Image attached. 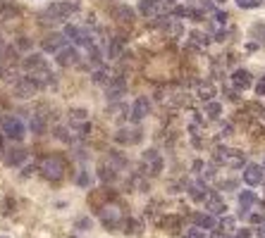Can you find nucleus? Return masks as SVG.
I'll return each instance as SVG.
<instances>
[{"instance_id": "nucleus-1", "label": "nucleus", "mask_w": 265, "mask_h": 238, "mask_svg": "<svg viewBox=\"0 0 265 238\" xmlns=\"http://www.w3.org/2000/svg\"><path fill=\"white\" fill-rule=\"evenodd\" d=\"M79 10V0H62V2H53L41 12V22L43 24H57L65 22L69 14H74Z\"/></svg>"}, {"instance_id": "nucleus-2", "label": "nucleus", "mask_w": 265, "mask_h": 238, "mask_svg": "<svg viewBox=\"0 0 265 238\" xmlns=\"http://www.w3.org/2000/svg\"><path fill=\"white\" fill-rule=\"evenodd\" d=\"M38 172L43 174V179H48V181H60V179L65 176V162H62V157H57V155H48V157L41 160Z\"/></svg>"}, {"instance_id": "nucleus-3", "label": "nucleus", "mask_w": 265, "mask_h": 238, "mask_svg": "<svg viewBox=\"0 0 265 238\" xmlns=\"http://www.w3.org/2000/svg\"><path fill=\"white\" fill-rule=\"evenodd\" d=\"M213 160H215V164L239 169V167H244V152L234 150V148H222V145H218L215 152H213Z\"/></svg>"}, {"instance_id": "nucleus-4", "label": "nucleus", "mask_w": 265, "mask_h": 238, "mask_svg": "<svg viewBox=\"0 0 265 238\" xmlns=\"http://www.w3.org/2000/svg\"><path fill=\"white\" fill-rule=\"evenodd\" d=\"M0 129L12 141H22L24 136H26V126H24V121L17 115H5V117L0 119Z\"/></svg>"}, {"instance_id": "nucleus-5", "label": "nucleus", "mask_w": 265, "mask_h": 238, "mask_svg": "<svg viewBox=\"0 0 265 238\" xmlns=\"http://www.w3.org/2000/svg\"><path fill=\"white\" fill-rule=\"evenodd\" d=\"M65 36L72 38L77 45H86V48H93V33L84 29V26H74V24H67L65 26Z\"/></svg>"}, {"instance_id": "nucleus-6", "label": "nucleus", "mask_w": 265, "mask_h": 238, "mask_svg": "<svg viewBox=\"0 0 265 238\" xmlns=\"http://www.w3.org/2000/svg\"><path fill=\"white\" fill-rule=\"evenodd\" d=\"M144 138V131L139 126H122L117 133H115V141L122 143V145H136Z\"/></svg>"}, {"instance_id": "nucleus-7", "label": "nucleus", "mask_w": 265, "mask_h": 238, "mask_svg": "<svg viewBox=\"0 0 265 238\" xmlns=\"http://www.w3.org/2000/svg\"><path fill=\"white\" fill-rule=\"evenodd\" d=\"M141 164H144V174L148 176H155V174L163 172V157L158 155V150H146L144 157H141Z\"/></svg>"}, {"instance_id": "nucleus-8", "label": "nucleus", "mask_w": 265, "mask_h": 238, "mask_svg": "<svg viewBox=\"0 0 265 238\" xmlns=\"http://www.w3.org/2000/svg\"><path fill=\"white\" fill-rule=\"evenodd\" d=\"M67 36L65 33H48L43 41H41V48L45 53H60L62 48H67Z\"/></svg>"}, {"instance_id": "nucleus-9", "label": "nucleus", "mask_w": 265, "mask_h": 238, "mask_svg": "<svg viewBox=\"0 0 265 238\" xmlns=\"http://www.w3.org/2000/svg\"><path fill=\"white\" fill-rule=\"evenodd\" d=\"M155 24L163 29V33H165L167 38H177V36H182V24L175 22L172 17H165V14H163V17H158V19H155Z\"/></svg>"}, {"instance_id": "nucleus-10", "label": "nucleus", "mask_w": 265, "mask_h": 238, "mask_svg": "<svg viewBox=\"0 0 265 238\" xmlns=\"http://www.w3.org/2000/svg\"><path fill=\"white\" fill-rule=\"evenodd\" d=\"M124 91H127V81H124V76H112L110 84H108V100L115 103V100H120L124 96Z\"/></svg>"}, {"instance_id": "nucleus-11", "label": "nucleus", "mask_w": 265, "mask_h": 238, "mask_svg": "<svg viewBox=\"0 0 265 238\" xmlns=\"http://www.w3.org/2000/svg\"><path fill=\"white\" fill-rule=\"evenodd\" d=\"M55 60L60 67H77L79 65V50L72 48V45H67V48H62V50L57 53Z\"/></svg>"}, {"instance_id": "nucleus-12", "label": "nucleus", "mask_w": 265, "mask_h": 238, "mask_svg": "<svg viewBox=\"0 0 265 238\" xmlns=\"http://www.w3.org/2000/svg\"><path fill=\"white\" fill-rule=\"evenodd\" d=\"M36 91H38V86L33 84L29 76H22V79L14 81V96L17 98H31Z\"/></svg>"}, {"instance_id": "nucleus-13", "label": "nucleus", "mask_w": 265, "mask_h": 238, "mask_svg": "<svg viewBox=\"0 0 265 238\" xmlns=\"http://www.w3.org/2000/svg\"><path fill=\"white\" fill-rule=\"evenodd\" d=\"M148 112H151V100L146 96L136 98L132 105V121H141V119L148 117Z\"/></svg>"}, {"instance_id": "nucleus-14", "label": "nucleus", "mask_w": 265, "mask_h": 238, "mask_svg": "<svg viewBox=\"0 0 265 238\" xmlns=\"http://www.w3.org/2000/svg\"><path fill=\"white\" fill-rule=\"evenodd\" d=\"M263 167H261V164H246V167H244V181H246V184L249 186H258V184H263Z\"/></svg>"}, {"instance_id": "nucleus-15", "label": "nucleus", "mask_w": 265, "mask_h": 238, "mask_svg": "<svg viewBox=\"0 0 265 238\" xmlns=\"http://www.w3.org/2000/svg\"><path fill=\"white\" fill-rule=\"evenodd\" d=\"M191 222H194L196 229H201V231H215V229H218L215 217L208 215V212H194V215H191Z\"/></svg>"}, {"instance_id": "nucleus-16", "label": "nucleus", "mask_w": 265, "mask_h": 238, "mask_svg": "<svg viewBox=\"0 0 265 238\" xmlns=\"http://www.w3.org/2000/svg\"><path fill=\"white\" fill-rule=\"evenodd\" d=\"M115 176H117V167L112 164V157L108 155V157L98 164V179L103 184H108V181H115Z\"/></svg>"}, {"instance_id": "nucleus-17", "label": "nucleus", "mask_w": 265, "mask_h": 238, "mask_svg": "<svg viewBox=\"0 0 265 238\" xmlns=\"http://www.w3.org/2000/svg\"><path fill=\"white\" fill-rule=\"evenodd\" d=\"M26 157H29V152L24 150V148H10V150H5V155H2V160H5L7 167H19Z\"/></svg>"}, {"instance_id": "nucleus-18", "label": "nucleus", "mask_w": 265, "mask_h": 238, "mask_svg": "<svg viewBox=\"0 0 265 238\" xmlns=\"http://www.w3.org/2000/svg\"><path fill=\"white\" fill-rule=\"evenodd\" d=\"M120 210H117V207L115 205H105L103 207V210H100V219H103V224H105V227H108V231H110V229H115L117 227V222H120Z\"/></svg>"}, {"instance_id": "nucleus-19", "label": "nucleus", "mask_w": 265, "mask_h": 238, "mask_svg": "<svg viewBox=\"0 0 265 238\" xmlns=\"http://www.w3.org/2000/svg\"><path fill=\"white\" fill-rule=\"evenodd\" d=\"M206 210H208V215H225L227 212V205H225V200H222L218 193H210L208 200H206Z\"/></svg>"}, {"instance_id": "nucleus-20", "label": "nucleus", "mask_w": 265, "mask_h": 238, "mask_svg": "<svg viewBox=\"0 0 265 238\" xmlns=\"http://www.w3.org/2000/svg\"><path fill=\"white\" fill-rule=\"evenodd\" d=\"M232 84H234V88H237V91H246V88L254 84V79H251V72H246V69H234Z\"/></svg>"}, {"instance_id": "nucleus-21", "label": "nucleus", "mask_w": 265, "mask_h": 238, "mask_svg": "<svg viewBox=\"0 0 265 238\" xmlns=\"http://www.w3.org/2000/svg\"><path fill=\"white\" fill-rule=\"evenodd\" d=\"M254 205H256V195H254V191H242L239 193V217H249V212L254 210Z\"/></svg>"}, {"instance_id": "nucleus-22", "label": "nucleus", "mask_w": 265, "mask_h": 238, "mask_svg": "<svg viewBox=\"0 0 265 238\" xmlns=\"http://www.w3.org/2000/svg\"><path fill=\"white\" fill-rule=\"evenodd\" d=\"M112 17H115L120 24H132L134 22V10L129 7V5H122L120 2V5L112 7Z\"/></svg>"}, {"instance_id": "nucleus-23", "label": "nucleus", "mask_w": 265, "mask_h": 238, "mask_svg": "<svg viewBox=\"0 0 265 238\" xmlns=\"http://www.w3.org/2000/svg\"><path fill=\"white\" fill-rule=\"evenodd\" d=\"M22 65H24V69H26V74H31V72H38V69L48 67V65H45V60H43V57H41L38 53L26 55V57L22 60Z\"/></svg>"}, {"instance_id": "nucleus-24", "label": "nucleus", "mask_w": 265, "mask_h": 238, "mask_svg": "<svg viewBox=\"0 0 265 238\" xmlns=\"http://www.w3.org/2000/svg\"><path fill=\"white\" fill-rule=\"evenodd\" d=\"M29 129H31L36 136H41V133L45 131V115H41V112H33L31 121H29Z\"/></svg>"}, {"instance_id": "nucleus-25", "label": "nucleus", "mask_w": 265, "mask_h": 238, "mask_svg": "<svg viewBox=\"0 0 265 238\" xmlns=\"http://www.w3.org/2000/svg\"><path fill=\"white\" fill-rule=\"evenodd\" d=\"M189 193H191V198L194 200H201V203H206L208 200V186H203V184H194V186H189Z\"/></svg>"}, {"instance_id": "nucleus-26", "label": "nucleus", "mask_w": 265, "mask_h": 238, "mask_svg": "<svg viewBox=\"0 0 265 238\" xmlns=\"http://www.w3.org/2000/svg\"><path fill=\"white\" fill-rule=\"evenodd\" d=\"M139 12L144 14L146 19L151 17V19H158V10H155V0H141L139 2Z\"/></svg>"}, {"instance_id": "nucleus-27", "label": "nucleus", "mask_w": 265, "mask_h": 238, "mask_svg": "<svg viewBox=\"0 0 265 238\" xmlns=\"http://www.w3.org/2000/svg\"><path fill=\"white\" fill-rule=\"evenodd\" d=\"M189 43L196 45V48H206L210 43V36L208 33H201V31H191L189 33Z\"/></svg>"}, {"instance_id": "nucleus-28", "label": "nucleus", "mask_w": 265, "mask_h": 238, "mask_svg": "<svg viewBox=\"0 0 265 238\" xmlns=\"http://www.w3.org/2000/svg\"><path fill=\"white\" fill-rule=\"evenodd\" d=\"M213 96H215V86H213L210 81H201V84H199V98H201V100L210 103Z\"/></svg>"}, {"instance_id": "nucleus-29", "label": "nucleus", "mask_w": 265, "mask_h": 238, "mask_svg": "<svg viewBox=\"0 0 265 238\" xmlns=\"http://www.w3.org/2000/svg\"><path fill=\"white\" fill-rule=\"evenodd\" d=\"M19 17V10L14 7V5H2L0 7V22H12V19H17Z\"/></svg>"}, {"instance_id": "nucleus-30", "label": "nucleus", "mask_w": 265, "mask_h": 238, "mask_svg": "<svg viewBox=\"0 0 265 238\" xmlns=\"http://www.w3.org/2000/svg\"><path fill=\"white\" fill-rule=\"evenodd\" d=\"M177 2L175 0H155V10H158V17H163L167 12H175Z\"/></svg>"}, {"instance_id": "nucleus-31", "label": "nucleus", "mask_w": 265, "mask_h": 238, "mask_svg": "<svg viewBox=\"0 0 265 238\" xmlns=\"http://www.w3.org/2000/svg\"><path fill=\"white\" fill-rule=\"evenodd\" d=\"M120 55H122V38H110V43H108V57L117 60Z\"/></svg>"}, {"instance_id": "nucleus-32", "label": "nucleus", "mask_w": 265, "mask_h": 238, "mask_svg": "<svg viewBox=\"0 0 265 238\" xmlns=\"http://www.w3.org/2000/svg\"><path fill=\"white\" fill-rule=\"evenodd\" d=\"M206 115H208L210 119H220V115H222V105H220V103H215V100L206 103Z\"/></svg>"}, {"instance_id": "nucleus-33", "label": "nucleus", "mask_w": 265, "mask_h": 238, "mask_svg": "<svg viewBox=\"0 0 265 238\" xmlns=\"http://www.w3.org/2000/svg\"><path fill=\"white\" fill-rule=\"evenodd\" d=\"M251 38L263 41V43H265V24L263 22H256L254 26H251Z\"/></svg>"}, {"instance_id": "nucleus-34", "label": "nucleus", "mask_w": 265, "mask_h": 238, "mask_svg": "<svg viewBox=\"0 0 265 238\" xmlns=\"http://www.w3.org/2000/svg\"><path fill=\"white\" fill-rule=\"evenodd\" d=\"M110 79H112V76L108 74L105 69H98V72H93V81H96V84H105V86H108V84H110Z\"/></svg>"}, {"instance_id": "nucleus-35", "label": "nucleus", "mask_w": 265, "mask_h": 238, "mask_svg": "<svg viewBox=\"0 0 265 238\" xmlns=\"http://www.w3.org/2000/svg\"><path fill=\"white\" fill-rule=\"evenodd\" d=\"M160 227L163 229H170V231H175L177 227H179V217H167V219H163V222H160Z\"/></svg>"}, {"instance_id": "nucleus-36", "label": "nucleus", "mask_w": 265, "mask_h": 238, "mask_svg": "<svg viewBox=\"0 0 265 238\" xmlns=\"http://www.w3.org/2000/svg\"><path fill=\"white\" fill-rule=\"evenodd\" d=\"M237 5L244 10H256V7H261V0H237Z\"/></svg>"}, {"instance_id": "nucleus-37", "label": "nucleus", "mask_w": 265, "mask_h": 238, "mask_svg": "<svg viewBox=\"0 0 265 238\" xmlns=\"http://www.w3.org/2000/svg\"><path fill=\"white\" fill-rule=\"evenodd\" d=\"M124 227H127V229H124L127 234H139V227H141V224H139V222H134V219H129Z\"/></svg>"}, {"instance_id": "nucleus-38", "label": "nucleus", "mask_w": 265, "mask_h": 238, "mask_svg": "<svg viewBox=\"0 0 265 238\" xmlns=\"http://www.w3.org/2000/svg\"><path fill=\"white\" fill-rule=\"evenodd\" d=\"M184 238H206V234H203L201 229H191V231L184 234Z\"/></svg>"}, {"instance_id": "nucleus-39", "label": "nucleus", "mask_w": 265, "mask_h": 238, "mask_svg": "<svg viewBox=\"0 0 265 238\" xmlns=\"http://www.w3.org/2000/svg\"><path fill=\"white\" fill-rule=\"evenodd\" d=\"M232 227H234V219L232 217H227V219H222V224L218 229H222V231H232Z\"/></svg>"}, {"instance_id": "nucleus-40", "label": "nucleus", "mask_w": 265, "mask_h": 238, "mask_svg": "<svg viewBox=\"0 0 265 238\" xmlns=\"http://www.w3.org/2000/svg\"><path fill=\"white\" fill-rule=\"evenodd\" d=\"M256 93H258V96H265V76L256 84Z\"/></svg>"}, {"instance_id": "nucleus-41", "label": "nucleus", "mask_w": 265, "mask_h": 238, "mask_svg": "<svg viewBox=\"0 0 265 238\" xmlns=\"http://www.w3.org/2000/svg\"><path fill=\"white\" fill-rule=\"evenodd\" d=\"M237 238H251V229H239V231H237Z\"/></svg>"}, {"instance_id": "nucleus-42", "label": "nucleus", "mask_w": 265, "mask_h": 238, "mask_svg": "<svg viewBox=\"0 0 265 238\" xmlns=\"http://www.w3.org/2000/svg\"><path fill=\"white\" fill-rule=\"evenodd\" d=\"M215 22H220V24L227 22V12H215Z\"/></svg>"}, {"instance_id": "nucleus-43", "label": "nucleus", "mask_w": 265, "mask_h": 238, "mask_svg": "<svg viewBox=\"0 0 265 238\" xmlns=\"http://www.w3.org/2000/svg\"><path fill=\"white\" fill-rule=\"evenodd\" d=\"M210 238H230V236H227V231H222V229H215Z\"/></svg>"}, {"instance_id": "nucleus-44", "label": "nucleus", "mask_w": 265, "mask_h": 238, "mask_svg": "<svg viewBox=\"0 0 265 238\" xmlns=\"http://www.w3.org/2000/svg\"><path fill=\"white\" fill-rule=\"evenodd\" d=\"M77 181H79V186H88V174H86V172H84V174H79V179H77Z\"/></svg>"}, {"instance_id": "nucleus-45", "label": "nucleus", "mask_w": 265, "mask_h": 238, "mask_svg": "<svg viewBox=\"0 0 265 238\" xmlns=\"http://www.w3.org/2000/svg\"><path fill=\"white\" fill-rule=\"evenodd\" d=\"M249 219H251L254 224H261V222H263V217L258 215V212H256V215H251V217H249Z\"/></svg>"}, {"instance_id": "nucleus-46", "label": "nucleus", "mask_w": 265, "mask_h": 238, "mask_svg": "<svg viewBox=\"0 0 265 238\" xmlns=\"http://www.w3.org/2000/svg\"><path fill=\"white\" fill-rule=\"evenodd\" d=\"M225 96L230 98V100H239V96H237V91H225Z\"/></svg>"}, {"instance_id": "nucleus-47", "label": "nucleus", "mask_w": 265, "mask_h": 238, "mask_svg": "<svg viewBox=\"0 0 265 238\" xmlns=\"http://www.w3.org/2000/svg\"><path fill=\"white\" fill-rule=\"evenodd\" d=\"M225 188H237V181H232V179L225 181V184H222V191H225Z\"/></svg>"}, {"instance_id": "nucleus-48", "label": "nucleus", "mask_w": 265, "mask_h": 238, "mask_svg": "<svg viewBox=\"0 0 265 238\" xmlns=\"http://www.w3.org/2000/svg\"><path fill=\"white\" fill-rule=\"evenodd\" d=\"M258 238H265V222L258 227Z\"/></svg>"}, {"instance_id": "nucleus-49", "label": "nucleus", "mask_w": 265, "mask_h": 238, "mask_svg": "<svg viewBox=\"0 0 265 238\" xmlns=\"http://www.w3.org/2000/svg\"><path fill=\"white\" fill-rule=\"evenodd\" d=\"M0 155H5V150H2V143H0Z\"/></svg>"}, {"instance_id": "nucleus-50", "label": "nucleus", "mask_w": 265, "mask_h": 238, "mask_svg": "<svg viewBox=\"0 0 265 238\" xmlns=\"http://www.w3.org/2000/svg\"><path fill=\"white\" fill-rule=\"evenodd\" d=\"M263 169H265V160H263Z\"/></svg>"}, {"instance_id": "nucleus-51", "label": "nucleus", "mask_w": 265, "mask_h": 238, "mask_svg": "<svg viewBox=\"0 0 265 238\" xmlns=\"http://www.w3.org/2000/svg\"><path fill=\"white\" fill-rule=\"evenodd\" d=\"M0 238H7V236H0Z\"/></svg>"}]
</instances>
